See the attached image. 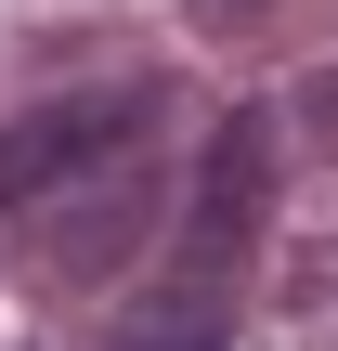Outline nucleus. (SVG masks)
<instances>
[{
	"label": "nucleus",
	"instance_id": "3",
	"mask_svg": "<svg viewBox=\"0 0 338 351\" xmlns=\"http://www.w3.org/2000/svg\"><path fill=\"white\" fill-rule=\"evenodd\" d=\"M39 221V247H52V274H117L130 247H143V221H156V169L143 156H117V169H91V182H65L52 208H26Z\"/></svg>",
	"mask_w": 338,
	"mask_h": 351
},
{
	"label": "nucleus",
	"instance_id": "1",
	"mask_svg": "<svg viewBox=\"0 0 338 351\" xmlns=\"http://www.w3.org/2000/svg\"><path fill=\"white\" fill-rule=\"evenodd\" d=\"M261 208H274V117H221L208 169H195V221L169 234L156 287L117 313V351H221L234 339V274L261 247Z\"/></svg>",
	"mask_w": 338,
	"mask_h": 351
},
{
	"label": "nucleus",
	"instance_id": "2",
	"mask_svg": "<svg viewBox=\"0 0 338 351\" xmlns=\"http://www.w3.org/2000/svg\"><path fill=\"white\" fill-rule=\"evenodd\" d=\"M143 130H156V91H143V78H117V91H65V104H26V117L0 130V208H13V221L52 208L65 182L143 156Z\"/></svg>",
	"mask_w": 338,
	"mask_h": 351
},
{
	"label": "nucleus",
	"instance_id": "4",
	"mask_svg": "<svg viewBox=\"0 0 338 351\" xmlns=\"http://www.w3.org/2000/svg\"><path fill=\"white\" fill-rule=\"evenodd\" d=\"M195 13H261V0H195Z\"/></svg>",
	"mask_w": 338,
	"mask_h": 351
}]
</instances>
